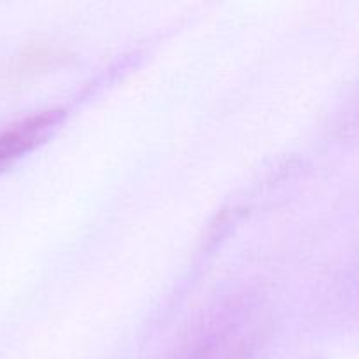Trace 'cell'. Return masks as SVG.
<instances>
[{
    "label": "cell",
    "mask_w": 359,
    "mask_h": 359,
    "mask_svg": "<svg viewBox=\"0 0 359 359\" xmlns=\"http://www.w3.org/2000/svg\"><path fill=\"white\" fill-rule=\"evenodd\" d=\"M62 116V111H44L20 119L0 132V170L35 146Z\"/></svg>",
    "instance_id": "obj_1"
},
{
    "label": "cell",
    "mask_w": 359,
    "mask_h": 359,
    "mask_svg": "<svg viewBox=\"0 0 359 359\" xmlns=\"http://www.w3.org/2000/svg\"><path fill=\"white\" fill-rule=\"evenodd\" d=\"M252 344L238 330H223L193 347L184 359H248Z\"/></svg>",
    "instance_id": "obj_2"
}]
</instances>
